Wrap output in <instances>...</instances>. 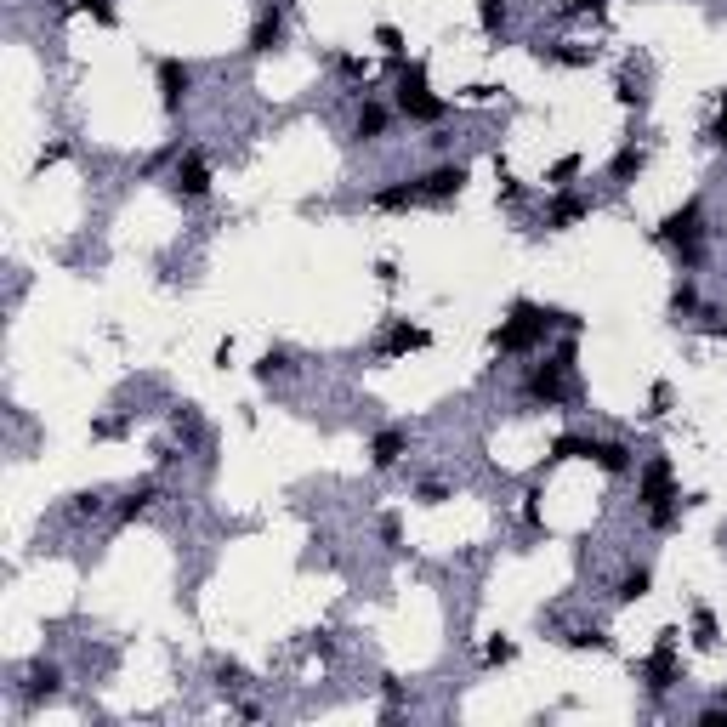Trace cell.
<instances>
[{"instance_id": "2e32d148", "label": "cell", "mask_w": 727, "mask_h": 727, "mask_svg": "<svg viewBox=\"0 0 727 727\" xmlns=\"http://www.w3.org/2000/svg\"><path fill=\"white\" fill-rule=\"evenodd\" d=\"M642 165H648V148H642V142H620V148H614V160H608V177H614V182H637Z\"/></svg>"}, {"instance_id": "9c48e42d", "label": "cell", "mask_w": 727, "mask_h": 727, "mask_svg": "<svg viewBox=\"0 0 727 727\" xmlns=\"http://www.w3.org/2000/svg\"><path fill=\"white\" fill-rule=\"evenodd\" d=\"M409 438H415L409 426H381V432L370 438V466H375V472H392V466L404 461V455H409Z\"/></svg>"}, {"instance_id": "f35d334b", "label": "cell", "mask_w": 727, "mask_h": 727, "mask_svg": "<svg viewBox=\"0 0 727 727\" xmlns=\"http://www.w3.org/2000/svg\"><path fill=\"white\" fill-rule=\"evenodd\" d=\"M665 409H671V387L659 381V387H654V409H648V415H665Z\"/></svg>"}, {"instance_id": "4dcf8cb0", "label": "cell", "mask_w": 727, "mask_h": 727, "mask_svg": "<svg viewBox=\"0 0 727 727\" xmlns=\"http://www.w3.org/2000/svg\"><path fill=\"white\" fill-rule=\"evenodd\" d=\"M512 659H517V642H506V637H495L483 648V665H512Z\"/></svg>"}, {"instance_id": "7c38bea8", "label": "cell", "mask_w": 727, "mask_h": 727, "mask_svg": "<svg viewBox=\"0 0 727 727\" xmlns=\"http://www.w3.org/2000/svg\"><path fill=\"white\" fill-rule=\"evenodd\" d=\"M171 188H177L182 199H205L211 194V165H205V154H182L177 171H171Z\"/></svg>"}, {"instance_id": "b9f144b4", "label": "cell", "mask_w": 727, "mask_h": 727, "mask_svg": "<svg viewBox=\"0 0 727 727\" xmlns=\"http://www.w3.org/2000/svg\"><path fill=\"white\" fill-rule=\"evenodd\" d=\"M46 6H80V0H46Z\"/></svg>"}, {"instance_id": "4316f807", "label": "cell", "mask_w": 727, "mask_h": 727, "mask_svg": "<svg viewBox=\"0 0 727 727\" xmlns=\"http://www.w3.org/2000/svg\"><path fill=\"white\" fill-rule=\"evenodd\" d=\"M693 642L699 648H716V614L710 608H693Z\"/></svg>"}, {"instance_id": "8fae6325", "label": "cell", "mask_w": 727, "mask_h": 727, "mask_svg": "<svg viewBox=\"0 0 727 727\" xmlns=\"http://www.w3.org/2000/svg\"><path fill=\"white\" fill-rule=\"evenodd\" d=\"M279 46H284V6H267L262 18L250 23L245 52H250V57H267V52H279Z\"/></svg>"}, {"instance_id": "836d02e7", "label": "cell", "mask_w": 727, "mask_h": 727, "mask_svg": "<svg viewBox=\"0 0 727 727\" xmlns=\"http://www.w3.org/2000/svg\"><path fill=\"white\" fill-rule=\"evenodd\" d=\"M699 727H727V699H722V705H705V710H699Z\"/></svg>"}, {"instance_id": "d590c367", "label": "cell", "mask_w": 727, "mask_h": 727, "mask_svg": "<svg viewBox=\"0 0 727 727\" xmlns=\"http://www.w3.org/2000/svg\"><path fill=\"white\" fill-rule=\"evenodd\" d=\"M500 199H506V205H523V182H512V177H500Z\"/></svg>"}, {"instance_id": "9a60e30c", "label": "cell", "mask_w": 727, "mask_h": 727, "mask_svg": "<svg viewBox=\"0 0 727 727\" xmlns=\"http://www.w3.org/2000/svg\"><path fill=\"white\" fill-rule=\"evenodd\" d=\"M154 500H160V483L142 478V483H131V489H125V500L114 506V517H120V523H137L142 512H154Z\"/></svg>"}, {"instance_id": "484cf974", "label": "cell", "mask_w": 727, "mask_h": 727, "mask_svg": "<svg viewBox=\"0 0 727 727\" xmlns=\"http://www.w3.org/2000/svg\"><path fill=\"white\" fill-rule=\"evenodd\" d=\"M580 165H586L580 154H563V160H557V165L546 171V182H551V188H574V177H580Z\"/></svg>"}, {"instance_id": "30bf717a", "label": "cell", "mask_w": 727, "mask_h": 727, "mask_svg": "<svg viewBox=\"0 0 727 727\" xmlns=\"http://www.w3.org/2000/svg\"><path fill=\"white\" fill-rule=\"evenodd\" d=\"M591 216V199L586 194H574V188H557V199L546 205V228L551 233H568V228H580Z\"/></svg>"}, {"instance_id": "cb8c5ba5", "label": "cell", "mask_w": 727, "mask_h": 727, "mask_svg": "<svg viewBox=\"0 0 727 727\" xmlns=\"http://www.w3.org/2000/svg\"><path fill=\"white\" fill-rule=\"evenodd\" d=\"M506 18H512V6H506V0H478V29H483V35H500Z\"/></svg>"}, {"instance_id": "d6a6232c", "label": "cell", "mask_w": 727, "mask_h": 727, "mask_svg": "<svg viewBox=\"0 0 727 727\" xmlns=\"http://www.w3.org/2000/svg\"><path fill=\"white\" fill-rule=\"evenodd\" d=\"M614 97H620V108H642V86L631 80V74H620V86H614Z\"/></svg>"}, {"instance_id": "d4e9b609", "label": "cell", "mask_w": 727, "mask_h": 727, "mask_svg": "<svg viewBox=\"0 0 727 727\" xmlns=\"http://www.w3.org/2000/svg\"><path fill=\"white\" fill-rule=\"evenodd\" d=\"M296 364H290V353L284 347H267L262 358H256V381H273V375H290Z\"/></svg>"}, {"instance_id": "603a6c76", "label": "cell", "mask_w": 727, "mask_h": 727, "mask_svg": "<svg viewBox=\"0 0 727 727\" xmlns=\"http://www.w3.org/2000/svg\"><path fill=\"white\" fill-rule=\"evenodd\" d=\"M671 313H676V319H688V313H699V284H693L688 273H682V279L671 284Z\"/></svg>"}, {"instance_id": "1f68e13d", "label": "cell", "mask_w": 727, "mask_h": 727, "mask_svg": "<svg viewBox=\"0 0 727 727\" xmlns=\"http://www.w3.org/2000/svg\"><path fill=\"white\" fill-rule=\"evenodd\" d=\"M705 142H716V148H727V91H722V108H716V120L705 125Z\"/></svg>"}, {"instance_id": "e575fe53", "label": "cell", "mask_w": 727, "mask_h": 727, "mask_svg": "<svg viewBox=\"0 0 727 727\" xmlns=\"http://www.w3.org/2000/svg\"><path fill=\"white\" fill-rule=\"evenodd\" d=\"M80 6H86L91 18L103 23V29H108V23H114V6H108V0H80Z\"/></svg>"}, {"instance_id": "e0dca14e", "label": "cell", "mask_w": 727, "mask_h": 727, "mask_svg": "<svg viewBox=\"0 0 727 727\" xmlns=\"http://www.w3.org/2000/svg\"><path fill=\"white\" fill-rule=\"evenodd\" d=\"M370 205L375 211H409V205H421V188H415V182H387V188H375L370 194Z\"/></svg>"}, {"instance_id": "ab89813d", "label": "cell", "mask_w": 727, "mask_h": 727, "mask_svg": "<svg viewBox=\"0 0 727 727\" xmlns=\"http://www.w3.org/2000/svg\"><path fill=\"white\" fill-rule=\"evenodd\" d=\"M705 336H722L727 341V319H722V313H705Z\"/></svg>"}, {"instance_id": "6da1fadb", "label": "cell", "mask_w": 727, "mask_h": 727, "mask_svg": "<svg viewBox=\"0 0 727 727\" xmlns=\"http://www.w3.org/2000/svg\"><path fill=\"white\" fill-rule=\"evenodd\" d=\"M557 324H563V330H580V319L563 313V307L512 302V319H500L495 330H489V347H495V353H534V347H540Z\"/></svg>"}, {"instance_id": "7bdbcfd3", "label": "cell", "mask_w": 727, "mask_h": 727, "mask_svg": "<svg viewBox=\"0 0 727 727\" xmlns=\"http://www.w3.org/2000/svg\"><path fill=\"white\" fill-rule=\"evenodd\" d=\"M722 699H727V693H722Z\"/></svg>"}, {"instance_id": "ba28073f", "label": "cell", "mask_w": 727, "mask_h": 727, "mask_svg": "<svg viewBox=\"0 0 727 727\" xmlns=\"http://www.w3.org/2000/svg\"><path fill=\"white\" fill-rule=\"evenodd\" d=\"M426 347H432V330L398 319V324H387V336L375 341V358H404V353H426Z\"/></svg>"}, {"instance_id": "ac0fdd59", "label": "cell", "mask_w": 727, "mask_h": 727, "mask_svg": "<svg viewBox=\"0 0 727 727\" xmlns=\"http://www.w3.org/2000/svg\"><path fill=\"white\" fill-rule=\"evenodd\" d=\"M57 688H63V671H57V665H29V682H23V699H29V705L57 699Z\"/></svg>"}, {"instance_id": "60d3db41", "label": "cell", "mask_w": 727, "mask_h": 727, "mask_svg": "<svg viewBox=\"0 0 727 727\" xmlns=\"http://www.w3.org/2000/svg\"><path fill=\"white\" fill-rule=\"evenodd\" d=\"M381 693H387L392 705H398V699H404V682H398V676H381Z\"/></svg>"}, {"instance_id": "8992f818", "label": "cell", "mask_w": 727, "mask_h": 727, "mask_svg": "<svg viewBox=\"0 0 727 727\" xmlns=\"http://www.w3.org/2000/svg\"><path fill=\"white\" fill-rule=\"evenodd\" d=\"M415 188H421L426 205H449V199H461V194H466V165H461V160L432 165L426 177H415Z\"/></svg>"}, {"instance_id": "8d00e7d4", "label": "cell", "mask_w": 727, "mask_h": 727, "mask_svg": "<svg viewBox=\"0 0 727 727\" xmlns=\"http://www.w3.org/2000/svg\"><path fill=\"white\" fill-rule=\"evenodd\" d=\"M444 495H449L444 483H421V506H438V500H444Z\"/></svg>"}, {"instance_id": "44dd1931", "label": "cell", "mask_w": 727, "mask_h": 727, "mask_svg": "<svg viewBox=\"0 0 727 727\" xmlns=\"http://www.w3.org/2000/svg\"><path fill=\"white\" fill-rule=\"evenodd\" d=\"M574 455H591V432H563V438H551L546 461H574Z\"/></svg>"}, {"instance_id": "5bb4252c", "label": "cell", "mask_w": 727, "mask_h": 727, "mask_svg": "<svg viewBox=\"0 0 727 727\" xmlns=\"http://www.w3.org/2000/svg\"><path fill=\"white\" fill-rule=\"evenodd\" d=\"M387 125H392V108L375 103V97H364V108H358V120H353V137L358 142H381L387 137Z\"/></svg>"}, {"instance_id": "7a4b0ae2", "label": "cell", "mask_w": 727, "mask_h": 727, "mask_svg": "<svg viewBox=\"0 0 727 727\" xmlns=\"http://www.w3.org/2000/svg\"><path fill=\"white\" fill-rule=\"evenodd\" d=\"M392 91H398V114H409L415 125L449 120V103L432 91V80H426V63H398V80H392Z\"/></svg>"}, {"instance_id": "52a82bcc", "label": "cell", "mask_w": 727, "mask_h": 727, "mask_svg": "<svg viewBox=\"0 0 727 727\" xmlns=\"http://www.w3.org/2000/svg\"><path fill=\"white\" fill-rule=\"evenodd\" d=\"M154 80H160V103H165V114H182L188 91H194V69H188L182 57H160V63H154Z\"/></svg>"}, {"instance_id": "7402d4cb", "label": "cell", "mask_w": 727, "mask_h": 727, "mask_svg": "<svg viewBox=\"0 0 727 727\" xmlns=\"http://www.w3.org/2000/svg\"><path fill=\"white\" fill-rule=\"evenodd\" d=\"M568 648H574V654H586V648H597V654H608V648H614V637H608V631H597V625H580V631H568Z\"/></svg>"}, {"instance_id": "74e56055", "label": "cell", "mask_w": 727, "mask_h": 727, "mask_svg": "<svg viewBox=\"0 0 727 727\" xmlns=\"http://www.w3.org/2000/svg\"><path fill=\"white\" fill-rule=\"evenodd\" d=\"M381 540H387V546H398V540H404V529H398V517H381Z\"/></svg>"}, {"instance_id": "3957f363", "label": "cell", "mask_w": 727, "mask_h": 727, "mask_svg": "<svg viewBox=\"0 0 727 727\" xmlns=\"http://www.w3.org/2000/svg\"><path fill=\"white\" fill-rule=\"evenodd\" d=\"M659 245H671V250H676V262L693 273V267L705 262V205H699V199L676 205V211L659 222Z\"/></svg>"}, {"instance_id": "f546056e", "label": "cell", "mask_w": 727, "mask_h": 727, "mask_svg": "<svg viewBox=\"0 0 727 727\" xmlns=\"http://www.w3.org/2000/svg\"><path fill=\"white\" fill-rule=\"evenodd\" d=\"M330 69H336L341 80H364V57H353V52H336V57H330Z\"/></svg>"}, {"instance_id": "f1b7e54d", "label": "cell", "mask_w": 727, "mask_h": 727, "mask_svg": "<svg viewBox=\"0 0 727 727\" xmlns=\"http://www.w3.org/2000/svg\"><path fill=\"white\" fill-rule=\"evenodd\" d=\"M375 46L387 57H404V29H398V23H381V29H375Z\"/></svg>"}, {"instance_id": "277c9868", "label": "cell", "mask_w": 727, "mask_h": 727, "mask_svg": "<svg viewBox=\"0 0 727 727\" xmlns=\"http://www.w3.org/2000/svg\"><path fill=\"white\" fill-rule=\"evenodd\" d=\"M568 358H546V364H534L529 375H523V398L540 409H568L574 404V381H568Z\"/></svg>"}, {"instance_id": "d6986e66", "label": "cell", "mask_w": 727, "mask_h": 727, "mask_svg": "<svg viewBox=\"0 0 727 727\" xmlns=\"http://www.w3.org/2000/svg\"><path fill=\"white\" fill-rule=\"evenodd\" d=\"M648 591H654V568H625L620 586H614V597H620V603H642Z\"/></svg>"}, {"instance_id": "5b68a950", "label": "cell", "mask_w": 727, "mask_h": 727, "mask_svg": "<svg viewBox=\"0 0 727 727\" xmlns=\"http://www.w3.org/2000/svg\"><path fill=\"white\" fill-rule=\"evenodd\" d=\"M676 682H682V659H676V631H659V642H654V654L642 659V688L654 693H671Z\"/></svg>"}, {"instance_id": "4fadbf2b", "label": "cell", "mask_w": 727, "mask_h": 727, "mask_svg": "<svg viewBox=\"0 0 727 727\" xmlns=\"http://www.w3.org/2000/svg\"><path fill=\"white\" fill-rule=\"evenodd\" d=\"M586 461H597L608 478H625V472L637 466V455H631V444H620V438H591V455H586Z\"/></svg>"}, {"instance_id": "ffe728a7", "label": "cell", "mask_w": 727, "mask_h": 727, "mask_svg": "<svg viewBox=\"0 0 727 727\" xmlns=\"http://www.w3.org/2000/svg\"><path fill=\"white\" fill-rule=\"evenodd\" d=\"M540 57L557 63V69H591V57L597 52H586V46H540Z\"/></svg>"}, {"instance_id": "83f0119b", "label": "cell", "mask_w": 727, "mask_h": 727, "mask_svg": "<svg viewBox=\"0 0 727 727\" xmlns=\"http://www.w3.org/2000/svg\"><path fill=\"white\" fill-rule=\"evenodd\" d=\"M69 512L74 517H103V495H97V489H80V495H69Z\"/></svg>"}]
</instances>
